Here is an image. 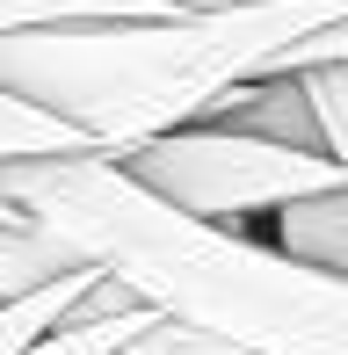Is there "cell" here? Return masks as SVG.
Segmentation results:
<instances>
[{"mask_svg":"<svg viewBox=\"0 0 348 355\" xmlns=\"http://www.w3.org/2000/svg\"><path fill=\"white\" fill-rule=\"evenodd\" d=\"M0 196L182 334L240 355H348V283L240 225L167 211L116 159H22L0 167Z\"/></svg>","mask_w":348,"mask_h":355,"instance_id":"obj_1","label":"cell"},{"mask_svg":"<svg viewBox=\"0 0 348 355\" xmlns=\"http://www.w3.org/2000/svg\"><path fill=\"white\" fill-rule=\"evenodd\" d=\"M348 22V0H247L167 22H80L0 37V87L94 138L102 159L203 123L297 37Z\"/></svg>","mask_w":348,"mask_h":355,"instance_id":"obj_2","label":"cell"},{"mask_svg":"<svg viewBox=\"0 0 348 355\" xmlns=\"http://www.w3.org/2000/svg\"><path fill=\"white\" fill-rule=\"evenodd\" d=\"M146 196H160L167 211L203 218V225H247V218H276L305 196L348 189L334 153H305V145H276L232 123H189L153 145L116 159Z\"/></svg>","mask_w":348,"mask_h":355,"instance_id":"obj_3","label":"cell"},{"mask_svg":"<svg viewBox=\"0 0 348 355\" xmlns=\"http://www.w3.org/2000/svg\"><path fill=\"white\" fill-rule=\"evenodd\" d=\"M276 254H290L297 268H320V276L348 283V189H327V196H305L290 211H276Z\"/></svg>","mask_w":348,"mask_h":355,"instance_id":"obj_4","label":"cell"},{"mask_svg":"<svg viewBox=\"0 0 348 355\" xmlns=\"http://www.w3.org/2000/svg\"><path fill=\"white\" fill-rule=\"evenodd\" d=\"M189 15L182 0H0V37L29 29H80V22H167Z\"/></svg>","mask_w":348,"mask_h":355,"instance_id":"obj_5","label":"cell"},{"mask_svg":"<svg viewBox=\"0 0 348 355\" xmlns=\"http://www.w3.org/2000/svg\"><path fill=\"white\" fill-rule=\"evenodd\" d=\"M22 159H102V153H94L87 131H73L51 109L0 87V167H22Z\"/></svg>","mask_w":348,"mask_h":355,"instance_id":"obj_6","label":"cell"},{"mask_svg":"<svg viewBox=\"0 0 348 355\" xmlns=\"http://www.w3.org/2000/svg\"><path fill=\"white\" fill-rule=\"evenodd\" d=\"M94 283H102V268H73L66 283L37 290V297H15V304H0V355H22V348H37L51 327H66V312L87 297Z\"/></svg>","mask_w":348,"mask_h":355,"instance_id":"obj_7","label":"cell"},{"mask_svg":"<svg viewBox=\"0 0 348 355\" xmlns=\"http://www.w3.org/2000/svg\"><path fill=\"white\" fill-rule=\"evenodd\" d=\"M305 94H312V116H320L327 153H334V159H341V174H348V66L305 73Z\"/></svg>","mask_w":348,"mask_h":355,"instance_id":"obj_8","label":"cell"},{"mask_svg":"<svg viewBox=\"0 0 348 355\" xmlns=\"http://www.w3.org/2000/svg\"><path fill=\"white\" fill-rule=\"evenodd\" d=\"M327 66H348V22L320 29V37H297L261 80H305V73H327Z\"/></svg>","mask_w":348,"mask_h":355,"instance_id":"obj_9","label":"cell"},{"mask_svg":"<svg viewBox=\"0 0 348 355\" xmlns=\"http://www.w3.org/2000/svg\"><path fill=\"white\" fill-rule=\"evenodd\" d=\"M123 355H240V348H225V341H203V334H182V327H146Z\"/></svg>","mask_w":348,"mask_h":355,"instance_id":"obj_10","label":"cell"}]
</instances>
